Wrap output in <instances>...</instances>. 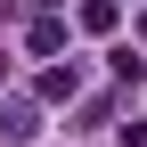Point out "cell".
Wrapping results in <instances>:
<instances>
[{
  "label": "cell",
  "instance_id": "obj_1",
  "mask_svg": "<svg viewBox=\"0 0 147 147\" xmlns=\"http://www.w3.org/2000/svg\"><path fill=\"white\" fill-rule=\"evenodd\" d=\"M123 25V0H82V33H115Z\"/></svg>",
  "mask_w": 147,
  "mask_h": 147
},
{
  "label": "cell",
  "instance_id": "obj_2",
  "mask_svg": "<svg viewBox=\"0 0 147 147\" xmlns=\"http://www.w3.org/2000/svg\"><path fill=\"white\" fill-rule=\"evenodd\" d=\"M25 41H33V57H57V49H65V25H57V16H41Z\"/></svg>",
  "mask_w": 147,
  "mask_h": 147
},
{
  "label": "cell",
  "instance_id": "obj_3",
  "mask_svg": "<svg viewBox=\"0 0 147 147\" xmlns=\"http://www.w3.org/2000/svg\"><path fill=\"white\" fill-rule=\"evenodd\" d=\"M74 90H82L74 65H49V74H41V98H74Z\"/></svg>",
  "mask_w": 147,
  "mask_h": 147
},
{
  "label": "cell",
  "instance_id": "obj_4",
  "mask_svg": "<svg viewBox=\"0 0 147 147\" xmlns=\"http://www.w3.org/2000/svg\"><path fill=\"white\" fill-rule=\"evenodd\" d=\"M0 139L25 147V139H33V106H8V115H0Z\"/></svg>",
  "mask_w": 147,
  "mask_h": 147
},
{
  "label": "cell",
  "instance_id": "obj_5",
  "mask_svg": "<svg viewBox=\"0 0 147 147\" xmlns=\"http://www.w3.org/2000/svg\"><path fill=\"white\" fill-rule=\"evenodd\" d=\"M115 139H123V147H147V123H123Z\"/></svg>",
  "mask_w": 147,
  "mask_h": 147
},
{
  "label": "cell",
  "instance_id": "obj_6",
  "mask_svg": "<svg viewBox=\"0 0 147 147\" xmlns=\"http://www.w3.org/2000/svg\"><path fill=\"white\" fill-rule=\"evenodd\" d=\"M139 41H147V16H139Z\"/></svg>",
  "mask_w": 147,
  "mask_h": 147
}]
</instances>
